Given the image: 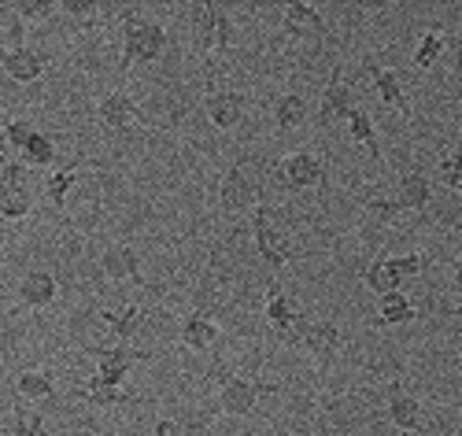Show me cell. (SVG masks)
<instances>
[{
	"label": "cell",
	"mask_w": 462,
	"mask_h": 436,
	"mask_svg": "<svg viewBox=\"0 0 462 436\" xmlns=\"http://www.w3.org/2000/svg\"><path fill=\"white\" fill-rule=\"evenodd\" d=\"M56 5H60V12H67L70 19H82V23H89L97 12V5H89V0H56Z\"/></svg>",
	"instance_id": "f35d334b"
},
{
	"label": "cell",
	"mask_w": 462,
	"mask_h": 436,
	"mask_svg": "<svg viewBox=\"0 0 462 436\" xmlns=\"http://www.w3.org/2000/svg\"><path fill=\"white\" fill-rule=\"evenodd\" d=\"M363 285L370 289V292H377V296H393V292H403V282L389 270V263H384V255L381 259H374L366 270H363Z\"/></svg>",
	"instance_id": "484cf974"
},
{
	"label": "cell",
	"mask_w": 462,
	"mask_h": 436,
	"mask_svg": "<svg viewBox=\"0 0 462 436\" xmlns=\"http://www.w3.org/2000/svg\"><path fill=\"white\" fill-rule=\"evenodd\" d=\"M79 163H82V160H74V163L52 171V178L45 181V196H49V204H52L60 215H63V208H67V192L74 189V181H79Z\"/></svg>",
	"instance_id": "4316f807"
},
{
	"label": "cell",
	"mask_w": 462,
	"mask_h": 436,
	"mask_svg": "<svg viewBox=\"0 0 462 436\" xmlns=\"http://www.w3.org/2000/svg\"><path fill=\"white\" fill-rule=\"evenodd\" d=\"M282 26H285V33H315V37H326L329 30H326V19L319 15V8L315 5H307V0H292V5H285L282 8Z\"/></svg>",
	"instance_id": "5bb4252c"
},
{
	"label": "cell",
	"mask_w": 462,
	"mask_h": 436,
	"mask_svg": "<svg viewBox=\"0 0 462 436\" xmlns=\"http://www.w3.org/2000/svg\"><path fill=\"white\" fill-rule=\"evenodd\" d=\"M70 395H74V400L93 404V407H119V404H130V400H134V392H130V388H123V385H107V381H100L97 374H93L86 385L74 388Z\"/></svg>",
	"instance_id": "2e32d148"
},
{
	"label": "cell",
	"mask_w": 462,
	"mask_h": 436,
	"mask_svg": "<svg viewBox=\"0 0 462 436\" xmlns=\"http://www.w3.org/2000/svg\"><path fill=\"white\" fill-rule=\"evenodd\" d=\"M86 355H93V359H97V377L107 381V385H123L134 363H148V359H152L148 351H137V348H130V344L86 348Z\"/></svg>",
	"instance_id": "8992f818"
},
{
	"label": "cell",
	"mask_w": 462,
	"mask_h": 436,
	"mask_svg": "<svg viewBox=\"0 0 462 436\" xmlns=\"http://www.w3.org/2000/svg\"><path fill=\"white\" fill-rule=\"evenodd\" d=\"M192 37L200 52H229L237 42V26L218 5H197L192 8Z\"/></svg>",
	"instance_id": "7a4b0ae2"
},
{
	"label": "cell",
	"mask_w": 462,
	"mask_h": 436,
	"mask_svg": "<svg viewBox=\"0 0 462 436\" xmlns=\"http://www.w3.org/2000/svg\"><path fill=\"white\" fill-rule=\"evenodd\" d=\"M0 67H5V74L12 78V82L30 86V82H37V78L45 74L49 56L26 45V49H15V52H0Z\"/></svg>",
	"instance_id": "30bf717a"
},
{
	"label": "cell",
	"mask_w": 462,
	"mask_h": 436,
	"mask_svg": "<svg viewBox=\"0 0 462 436\" xmlns=\"http://www.w3.org/2000/svg\"><path fill=\"white\" fill-rule=\"evenodd\" d=\"M56 292H60V285H56V277H52L49 270H30L23 282H19V300H23L30 311L49 307V303L56 300Z\"/></svg>",
	"instance_id": "e0dca14e"
},
{
	"label": "cell",
	"mask_w": 462,
	"mask_h": 436,
	"mask_svg": "<svg viewBox=\"0 0 462 436\" xmlns=\"http://www.w3.org/2000/svg\"><path fill=\"white\" fill-rule=\"evenodd\" d=\"M259 196H263V185L259 178L252 174L248 163H237V167H229L222 185H218V200L226 211H245V208H259Z\"/></svg>",
	"instance_id": "5b68a950"
},
{
	"label": "cell",
	"mask_w": 462,
	"mask_h": 436,
	"mask_svg": "<svg viewBox=\"0 0 462 436\" xmlns=\"http://www.w3.org/2000/svg\"><path fill=\"white\" fill-rule=\"evenodd\" d=\"M285 340L300 344L303 351H311L319 363H333V355L340 351L344 333H340L337 322H311V319H303V314H300V322L292 326V333Z\"/></svg>",
	"instance_id": "277c9868"
},
{
	"label": "cell",
	"mask_w": 462,
	"mask_h": 436,
	"mask_svg": "<svg viewBox=\"0 0 462 436\" xmlns=\"http://www.w3.org/2000/svg\"><path fill=\"white\" fill-rule=\"evenodd\" d=\"M348 134H352V141L356 144H363L370 155H374V160H381V148H377V130H374V118L359 107L352 118H348Z\"/></svg>",
	"instance_id": "4dcf8cb0"
},
{
	"label": "cell",
	"mask_w": 462,
	"mask_h": 436,
	"mask_svg": "<svg viewBox=\"0 0 462 436\" xmlns=\"http://www.w3.org/2000/svg\"><path fill=\"white\" fill-rule=\"evenodd\" d=\"M0 432L5 436H52L45 429V414H37L30 407H15L0 418Z\"/></svg>",
	"instance_id": "603a6c76"
},
{
	"label": "cell",
	"mask_w": 462,
	"mask_h": 436,
	"mask_svg": "<svg viewBox=\"0 0 462 436\" xmlns=\"http://www.w3.org/2000/svg\"><path fill=\"white\" fill-rule=\"evenodd\" d=\"M181 344L189 348V351H208V348H215L218 344V337H222V329L208 319V314L204 311H192L189 314V319L181 322Z\"/></svg>",
	"instance_id": "d6986e66"
},
{
	"label": "cell",
	"mask_w": 462,
	"mask_h": 436,
	"mask_svg": "<svg viewBox=\"0 0 462 436\" xmlns=\"http://www.w3.org/2000/svg\"><path fill=\"white\" fill-rule=\"evenodd\" d=\"M282 178L289 189H319L326 181V167L315 152H292L282 163Z\"/></svg>",
	"instance_id": "9c48e42d"
},
{
	"label": "cell",
	"mask_w": 462,
	"mask_h": 436,
	"mask_svg": "<svg viewBox=\"0 0 462 436\" xmlns=\"http://www.w3.org/2000/svg\"><path fill=\"white\" fill-rule=\"evenodd\" d=\"M100 322L107 326V333H111L115 340L126 344V340L137 333V326L144 322V307L126 303V307H119V311H100Z\"/></svg>",
	"instance_id": "7402d4cb"
},
{
	"label": "cell",
	"mask_w": 462,
	"mask_h": 436,
	"mask_svg": "<svg viewBox=\"0 0 462 436\" xmlns=\"http://www.w3.org/2000/svg\"><path fill=\"white\" fill-rule=\"evenodd\" d=\"M26 23L8 8L5 15H0V52H15V49H26Z\"/></svg>",
	"instance_id": "1f68e13d"
},
{
	"label": "cell",
	"mask_w": 462,
	"mask_h": 436,
	"mask_svg": "<svg viewBox=\"0 0 462 436\" xmlns=\"http://www.w3.org/2000/svg\"><path fill=\"white\" fill-rule=\"evenodd\" d=\"M458 263H462V255H458Z\"/></svg>",
	"instance_id": "ee69618b"
},
{
	"label": "cell",
	"mask_w": 462,
	"mask_h": 436,
	"mask_svg": "<svg viewBox=\"0 0 462 436\" xmlns=\"http://www.w3.org/2000/svg\"><path fill=\"white\" fill-rule=\"evenodd\" d=\"M370 78H374V86H377V97L389 104L393 111L407 115V97H403V82H400V74L389 70V67H370Z\"/></svg>",
	"instance_id": "cb8c5ba5"
},
{
	"label": "cell",
	"mask_w": 462,
	"mask_h": 436,
	"mask_svg": "<svg viewBox=\"0 0 462 436\" xmlns=\"http://www.w3.org/2000/svg\"><path fill=\"white\" fill-rule=\"evenodd\" d=\"M52 436H104V432H97V429H79V432H52Z\"/></svg>",
	"instance_id": "b9f144b4"
},
{
	"label": "cell",
	"mask_w": 462,
	"mask_h": 436,
	"mask_svg": "<svg viewBox=\"0 0 462 436\" xmlns=\"http://www.w3.org/2000/svg\"><path fill=\"white\" fill-rule=\"evenodd\" d=\"M252 237H255V252L259 259L271 266V270H282L289 259H292V245H289V237L282 233V226L274 222V211L259 204L255 215H252Z\"/></svg>",
	"instance_id": "3957f363"
},
{
	"label": "cell",
	"mask_w": 462,
	"mask_h": 436,
	"mask_svg": "<svg viewBox=\"0 0 462 436\" xmlns=\"http://www.w3.org/2000/svg\"><path fill=\"white\" fill-rule=\"evenodd\" d=\"M0 137H5V144L12 152H23L30 144V137H33V126L26 123V118H12V123H5V130H0Z\"/></svg>",
	"instance_id": "e575fe53"
},
{
	"label": "cell",
	"mask_w": 462,
	"mask_h": 436,
	"mask_svg": "<svg viewBox=\"0 0 462 436\" xmlns=\"http://www.w3.org/2000/svg\"><path fill=\"white\" fill-rule=\"evenodd\" d=\"M204 111L211 118V126L234 130L245 118V111H248V97H241V93H208L204 97Z\"/></svg>",
	"instance_id": "8fae6325"
},
{
	"label": "cell",
	"mask_w": 462,
	"mask_h": 436,
	"mask_svg": "<svg viewBox=\"0 0 462 436\" xmlns=\"http://www.w3.org/2000/svg\"><path fill=\"white\" fill-rule=\"evenodd\" d=\"M451 289H455V296L462 300V263H455V274H451ZM455 314H462V307H458Z\"/></svg>",
	"instance_id": "ab89813d"
},
{
	"label": "cell",
	"mask_w": 462,
	"mask_h": 436,
	"mask_svg": "<svg viewBox=\"0 0 462 436\" xmlns=\"http://www.w3.org/2000/svg\"><path fill=\"white\" fill-rule=\"evenodd\" d=\"M444 49H448V37L433 26V30H426L418 37V49H414V67L418 70H430V67H437L440 63V56H444Z\"/></svg>",
	"instance_id": "83f0119b"
},
{
	"label": "cell",
	"mask_w": 462,
	"mask_h": 436,
	"mask_svg": "<svg viewBox=\"0 0 462 436\" xmlns=\"http://www.w3.org/2000/svg\"><path fill=\"white\" fill-rule=\"evenodd\" d=\"M440 181L458 192V181H462V152H448L444 160H440Z\"/></svg>",
	"instance_id": "74e56055"
},
{
	"label": "cell",
	"mask_w": 462,
	"mask_h": 436,
	"mask_svg": "<svg viewBox=\"0 0 462 436\" xmlns=\"http://www.w3.org/2000/svg\"><path fill=\"white\" fill-rule=\"evenodd\" d=\"M389 422L403 432H421L426 429V411H421V404L414 400V395L407 392H393L389 395Z\"/></svg>",
	"instance_id": "ffe728a7"
},
{
	"label": "cell",
	"mask_w": 462,
	"mask_h": 436,
	"mask_svg": "<svg viewBox=\"0 0 462 436\" xmlns=\"http://www.w3.org/2000/svg\"><path fill=\"white\" fill-rule=\"evenodd\" d=\"M23 23H45L49 15H56L60 12V5L56 0H19V5H8Z\"/></svg>",
	"instance_id": "836d02e7"
},
{
	"label": "cell",
	"mask_w": 462,
	"mask_h": 436,
	"mask_svg": "<svg viewBox=\"0 0 462 436\" xmlns=\"http://www.w3.org/2000/svg\"><path fill=\"white\" fill-rule=\"evenodd\" d=\"M418 319V307L403 296V292H393V296H381V311L370 319L374 329H396V326H411Z\"/></svg>",
	"instance_id": "ac0fdd59"
},
{
	"label": "cell",
	"mask_w": 462,
	"mask_h": 436,
	"mask_svg": "<svg viewBox=\"0 0 462 436\" xmlns=\"http://www.w3.org/2000/svg\"><path fill=\"white\" fill-rule=\"evenodd\" d=\"M303 118H307V97L282 93L274 100V126L278 130H296V126H303Z\"/></svg>",
	"instance_id": "d4e9b609"
},
{
	"label": "cell",
	"mask_w": 462,
	"mask_h": 436,
	"mask_svg": "<svg viewBox=\"0 0 462 436\" xmlns=\"http://www.w3.org/2000/svg\"><path fill=\"white\" fill-rule=\"evenodd\" d=\"M19 155H23V163H26V167H52V163L60 160L56 141H52L49 134H42V130H33L30 144H26Z\"/></svg>",
	"instance_id": "f1b7e54d"
},
{
	"label": "cell",
	"mask_w": 462,
	"mask_h": 436,
	"mask_svg": "<svg viewBox=\"0 0 462 436\" xmlns=\"http://www.w3.org/2000/svg\"><path fill=\"white\" fill-rule=\"evenodd\" d=\"M100 270L107 274V282H137L141 277V255L130 245H111L100 255Z\"/></svg>",
	"instance_id": "9a60e30c"
},
{
	"label": "cell",
	"mask_w": 462,
	"mask_h": 436,
	"mask_svg": "<svg viewBox=\"0 0 462 436\" xmlns=\"http://www.w3.org/2000/svg\"><path fill=\"white\" fill-rule=\"evenodd\" d=\"M384 263H389V270L400 277V282L418 277L421 270H426V259H421V255H384Z\"/></svg>",
	"instance_id": "d590c367"
},
{
	"label": "cell",
	"mask_w": 462,
	"mask_h": 436,
	"mask_svg": "<svg viewBox=\"0 0 462 436\" xmlns=\"http://www.w3.org/2000/svg\"><path fill=\"white\" fill-rule=\"evenodd\" d=\"M5 163H12V148L5 144V137H0V167H5Z\"/></svg>",
	"instance_id": "60d3db41"
},
{
	"label": "cell",
	"mask_w": 462,
	"mask_h": 436,
	"mask_svg": "<svg viewBox=\"0 0 462 436\" xmlns=\"http://www.w3.org/2000/svg\"><path fill=\"white\" fill-rule=\"evenodd\" d=\"M396 208L400 211H426L433 204V185L426 174H418V171H407L400 181H396Z\"/></svg>",
	"instance_id": "4fadbf2b"
},
{
	"label": "cell",
	"mask_w": 462,
	"mask_h": 436,
	"mask_svg": "<svg viewBox=\"0 0 462 436\" xmlns=\"http://www.w3.org/2000/svg\"><path fill=\"white\" fill-rule=\"evenodd\" d=\"M263 314H266V322H271V329L282 333V337H289L292 326L300 322V311L289 303V296L278 292V285L266 289V307H263Z\"/></svg>",
	"instance_id": "44dd1931"
},
{
	"label": "cell",
	"mask_w": 462,
	"mask_h": 436,
	"mask_svg": "<svg viewBox=\"0 0 462 436\" xmlns=\"http://www.w3.org/2000/svg\"><path fill=\"white\" fill-rule=\"evenodd\" d=\"M97 118H100V126H107V130L119 134V130H126V126H134V123H137V104H134V97H130V93L115 89V93H107V97L100 100Z\"/></svg>",
	"instance_id": "7c38bea8"
},
{
	"label": "cell",
	"mask_w": 462,
	"mask_h": 436,
	"mask_svg": "<svg viewBox=\"0 0 462 436\" xmlns=\"http://www.w3.org/2000/svg\"><path fill=\"white\" fill-rule=\"evenodd\" d=\"M33 211V196L30 189H19V192H0V218L5 222H19Z\"/></svg>",
	"instance_id": "d6a6232c"
},
{
	"label": "cell",
	"mask_w": 462,
	"mask_h": 436,
	"mask_svg": "<svg viewBox=\"0 0 462 436\" xmlns=\"http://www.w3.org/2000/svg\"><path fill=\"white\" fill-rule=\"evenodd\" d=\"M15 392L23 395V400H52L56 381H52V374H45V370H26V374H19Z\"/></svg>",
	"instance_id": "f546056e"
},
{
	"label": "cell",
	"mask_w": 462,
	"mask_h": 436,
	"mask_svg": "<svg viewBox=\"0 0 462 436\" xmlns=\"http://www.w3.org/2000/svg\"><path fill=\"white\" fill-rule=\"evenodd\" d=\"M359 111V89L348 86L340 78V67H333V78H329V86L322 93V107H319V118H322V126L326 123H348V118Z\"/></svg>",
	"instance_id": "ba28073f"
},
{
	"label": "cell",
	"mask_w": 462,
	"mask_h": 436,
	"mask_svg": "<svg viewBox=\"0 0 462 436\" xmlns=\"http://www.w3.org/2000/svg\"><path fill=\"white\" fill-rule=\"evenodd\" d=\"M263 392H278V385H263V381H248V377H229L218 388V407H222V414L245 418V414L255 411Z\"/></svg>",
	"instance_id": "52a82bcc"
},
{
	"label": "cell",
	"mask_w": 462,
	"mask_h": 436,
	"mask_svg": "<svg viewBox=\"0 0 462 436\" xmlns=\"http://www.w3.org/2000/svg\"><path fill=\"white\" fill-rule=\"evenodd\" d=\"M455 74H458V78H462V42H458V45H455Z\"/></svg>",
	"instance_id": "7bdbcfd3"
},
{
	"label": "cell",
	"mask_w": 462,
	"mask_h": 436,
	"mask_svg": "<svg viewBox=\"0 0 462 436\" xmlns=\"http://www.w3.org/2000/svg\"><path fill=\"white\" fill-rule=\"evenodd\" d=\"M19 189H26V163L12 160L0 167V192H19Z\"/></svg>",
	"instance_id": "8d00e7d4"
},
{
	"label": "cell",
	"mask_w": 462,
	"mask_h": 436,
	"mask_svg": "<svg viewBox=\"0 0 462 436\" xmlns=\"http://www.w3.org/2000/svg\"><path fill=\"white\" fill-rule=\"evenodd\" d=\"M167 52V26L160 19H148L141 12L123 15V70L134 63H156Z\"/></svg>",
	"instance_id": "6da1fadb"
}]
</instances>
